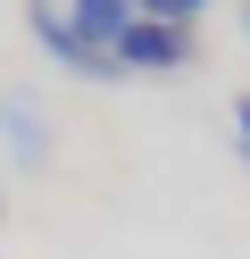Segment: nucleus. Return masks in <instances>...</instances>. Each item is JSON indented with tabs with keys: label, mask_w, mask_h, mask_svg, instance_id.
<instances>
[{
	"label": "nucleus",
	"mask_w": 250,
	"mask_h": 259,
	"mask_svg": "<svg viewBox=\"0 0 250 259\" xmlns=\"http://www.w3.org/2000/svg\"><path fill=\"white\" fill-rule=\"evenodd\" d=\"M200 59V34L192 25H159V17H133V34L117 42V67L125 75H175Z\"/></svg>",
	"instance_id": "obj_2"
},
{
	"label": "nucleus",
	"mask_w": 250,
	"mask_h": 259,
	"mask_svg": "<svg viewBox=\"0 0 250 259\" xmlns=\"http://www.w3.org/2000/svg\"><path fill=\"white\" fill-rule=\"evenodd\" d=\"M175 9H183V17H209V9H217V0H175Z\"/></svg>",
	"instance_id": "obj_6"
},
{
	"label": "nucleus",
	"mask_w": 250,
	"mask_h": 259,
	"mask_svg": "<svg viewBox=\"0 0 250 259\" xmlns=\"http://www.w3.org/2000/svg\"><path fill=\"white\" fill-rule=\"evenodd\" d=\"M25 25H33V42H42L67 75H83V84H133V75L117 67V51H92V42L67 25V0H25Z\"/></svg>",
	"instance_id": "obj_1"
},
{
	"label": "nucleus",
	"mask_w": 250,
	"mask_h": 259,
	"mask_svg": "<svg viewBox=\"0 0 250 259\" xmlns=\"http://www.w3.org/2000/svg\"><path fill=\"white\" fill-rule=\"evenodd\" d=\"M0 142L17 167H50V117L33 92H0Z\"/></svg>",
	"instance_id": "obj_3"
},
{
	"label": "nucleus",
	"mask_w": 250,
	"mask_h": 259,
	"mask_svg": "<svg viewBox=\"0 0 250 259\" xmlns=\"http://www.w3.org/2000/svg\"><path fill=\"white\" fill-rule=\"evenodd\" d=\"M233 134L250 142V92H242V101H233Z\"/></svg>",
	"instance_id": "obj_5"
},
{
	"label": "nucleus",
	"mask_w": 250,
	"mask_h": 259,
	"mask_svg": "<svg viewBox=\"0 0 250 259\" xmlns=\"http://www.w3.org/2000/svg\"><path fill=\"white\" fill-rule=\"evenodd\" d=\"M133 17H142L133 0H67V25H75L92 51H117V42L133 34Z\"/></svg>",
	"instance_id": "obj_4"
}]
</instances>
